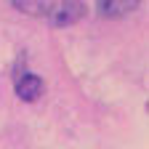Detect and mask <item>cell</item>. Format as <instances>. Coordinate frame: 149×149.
Returning a JSON list of instances; mask_svg holds the SVG:
<instances>
[{
  "label": "cell",
  "instance_id": "cell-1",
  "mask_svg": "<svg viewBox=\"0 0 149 149\" xmlns=\"http://www.w3.org/2000/svg\"><path fill=\"white\" fill-rule=\"evenodd\" d=\"M11 3L27 16L48 22L51 27H69L85 16L83 0H11Z\"/></svg>",
  "mask_w": 149,
  "mask_h": 149
},
{
  "label": "cell",
  "instance_id": "cell-2",
  "mask_svg": "<svg viewBox=\"0 0 149 149\" xmlns=\"http://www.w3.org/2000/svg\"><path fill=\"white\" fill-rule=\"evenodd\" d=\"M16 96L22 99V101H37L40 99V93H43V77L40 74H35V72H24V74H19L16 77Z\"/></svg>",
  "mask_w": 149,
  "mask_h": 149
},
{
  "label": "cell",
  "instance_id": "cell-3",
  "mask_svg": "<svg viewBox=\"0 0 149 149\" xmlns=\"http://www.w3.org/2000/svg\"><path fill=\"white\" fill-rule=\"evenodd\" d=\"M141 0H96V8L101 16L107 19H120V16H128L139 8Z\"/></svg>",
  "mask_w": 149,
  "mask_h": 149
}]
</instances>
